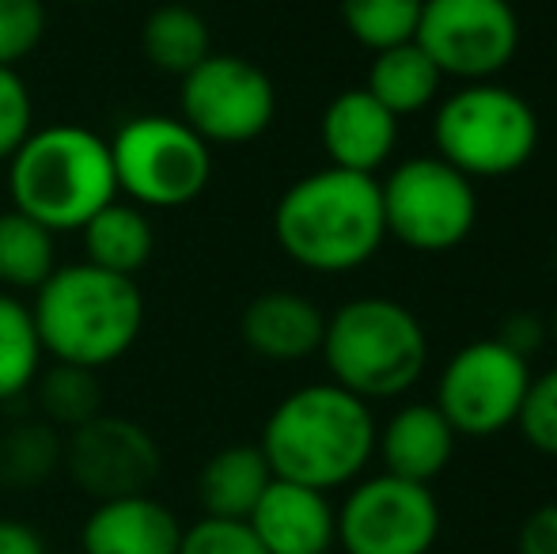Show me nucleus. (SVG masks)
I'll return each mask as SVG.
<instances>
[{
  "label": "nucleus",
  "instance_id": "1",
  "mask_svg": "<svg viewBox=\"0 0 557 554\" xmlns=\"http://www.w3.org/2000/svg\"><path fill=\"white\" fill-rule=\"evenodd\" d=\"M375 436L380 429L364 399L337 384H308L273 407L258 448L273 479L331 494L364 475Z\"/></svg>",
  "mask_w": 557,
  "mask_h": 554
},
{
  "label": "nucleus",
  "instance_id": "2",
  "mask_svg": "<svg viewBox=\"0 0 557 554\" xmlns=\"http://www.w3.org/2000/svg\"><path fill=\"white\" fill-rule=\"evenodd\" d=\"M281 251L315 274H345L372 259L387 239L380 178L323 168L281 194L273 209Z\"/></svg>",
  "mask_w": 557,
  "mask_h": 554
},
{
  "label": "nucleus",
  "instance_id": "3",
  "mask_svg": "<svg viewBox=\"0 0 557 554\" xmlns=\"http://www.w3.org/2000/svg\"><path fill=\"white\" fill-rule=\"evenodd\" d=\"M35 331L42 354L61 365L107 369L122 361L145 327V296L137 281L91 262L58 267L35 288Z\"/></svg>",
  "mask_w": 557,
  "mask_h": 554
},
{
  "label": "nucleus",
  "instance_id": "4",
  "mask_svg": "<svg viewBox=\"0 0 557 554\" xmlns=\"http://www.w3.org/2000/svg\"><path fill=\"white\" fill-rule=\"evenodd\" d=\"M12 209L50 232H81L117 198L111 140L88 126L35 130L8 160Z\"/></svg>",
  "mask_w": 557,
  "mask_h": 554
},
{
  "label": "nucleus",
  "instance_id": "5",
  "mask_svg": "<svg viewBox=\"0 0 557 554\" xmlns=\"http://www.w3.org/2000/svg\"><path fill=\"white\" fill-rule=\"evenodd\" d=\"M331 384L357 399H398L421 380L429 365V334L406 304L391 296H357L342 304L323 331Z\"/></svg>",
  "mask_w": 557,
  "mask_h": 554
},
{
  "label": "nucleus",
  "instance_id": "6",
  "mask_svg": "<svg viewBox=\"0 0 557 554\" xmlns=\"http://www.w3.org/2000/svg\"><path fill=\"white\" fill-rule=\"evenodd\" d=\"M436 156L474 178H505L528 168L539 148V114L520 91L493 81L462 84L433 119Z\"/></svg>",
  "mask_w": 557,
  "mask_h": 554
},
{
  "label": "nucleus",
  "instance_id": "7",
  "mask_svg": "<svg viewBox=\"0 0 557 554\" xmlns=\"http://www.w3.org/2000/svg\"><path fill=\"white\" fill-rule=\"evenodd\" d=\"M117 194L140 209H178L213 178V145L175 114H137L111 140Z\"/></svg>",
  "mask_w": 557,
  "mask_h": 554
},
{
  "label": "nucleus",
  "instance_id": "8",
  "mask_svg": "<svg viewBox=\"0 0 557 554\" xmlns=\"http://www.w3.org/2000/svg\"><path fill=\"white\" fill-rule=\"evenodd\" d=\"M387 236L421 255L459 247L478 224V194L441 156H413L380 183Z\"/></svg>",
  "mask_w": 557,
  "mask_h": 554
},
{
  "label": "nucleus",
  "instance_id": "9",
  "mask_svg": "<svg viewBox=\"0 0 557 554\" xmlns=\"http://www.w3.org/2000/svg\"><path fill=\"white\" fill-rule=\"evenodd\" d=\"M413 42L433 58L441 76L493 81L520 50V15L508 0H425Z\"/></svg>",
  "mask_w": 557,
  "mask_h": 554
},
{
  "label": "nucleus",
  "instance_id": "10",
  "mask_svg": "<svg viewBox=\"0 0 557 554\" xmlns=\"http://www.w3.org/2000/svg\"><path fill=\"white\" fill-rule=\"evenodd\" d=\"M436 540L441 505L425 482L372 475L337 509V543L345 554H429Z\"/></svg>",
  "mask_w": 557,
  "mask_h": 554
},
{
  "label": "nucleus",
  "instance_id": "11",
  "mask_svg": "<svg viewBox=\"0 0 557 554\" xmlns=\"http://www.w3.org/2000/svg\"><path fill=\"white\" fill-rule=\"evenodd\" d=\"M178 119L209 145H247L270 130L277 114V88L255 61L239 53H209L183 76Z\"/></svg>",
  "mask_w": 557,
  "mask_h": 554
},
{
  "label": "nucleus",
  "instance_id": "12",
  "mask_svg": "<svg viewBox=\"0 0 557 554\" xmlns=\"http://www.w3.org/2000/svg\"><path fill=\"white\" fill-rule=\"evenodd\" d=\"M528 387V357L512 354L497 338H482L462 346L444 365L436 384V410L447 418L455 436H493L516 426Z\"/></svg>",
  "mask_w": 557,
  "mask_h": 554
},
{
  "label": "nucleus",
  "instance_id": "13",
  "mask_svg": "<svg viewBox=\"0 0 557 554\" xmlns=\"http://www.w3.org/2000/svg\"><path fill=\"white\" fill-rule=\"evenodd\" d=\"M61 467L88 497L114 502V497L148 494L163 471V456L156 436L140 421L99 415L69 433Z\"/></svg>",
  "mask_w": 557,
  "mask_h": 554
},
{
  "label": "nucleus",
  "instance_id": "14",
  "mask_svg": "<svg viewBox=\"0 0 557 554\" xmlns=\"http://www.w3.org/2000/svg\"><path fill=\"white\" fill-rule=\"evenodd\" d=\"M265 554H326L337 543V509L323 490L273 479L247 517Z\"/></svg>",
  "mask_w": 557,
  "mask_h": 554
},
{
  "label": "nucleus",
  "instance_id": "15",
  "mask_svg": "<svg viewBox=\"0 0 557 554\" xmlns=\"http://www.w3.org/2000/svg\"><path fill=\"white\" fill-rule=\"evenodd\" d=\"M319 137L331 168L375 175L398 145V119L368 88H349L326 103Z\"/></svg>",
  "mask_w": 557,
  "mask_h": 554
},
{
  "label": "nucleus",
  "instance_id": "16",
  "mask_svg": "<svg viewBox=\"0 0 557 554\" xmlns=\"http://www.w3.org/2000/svg\"><path fill=\"white\" fill-rule=\"evenodd\" d=\"M183 520L152 494L96 502L84 517L81 554H178Z\"/></svg>",
  "mask_w": 557,
  "mask_h": 554
},
{
  "label": "nucleus",
  "instance_id": "17",
  "mask_svg": "<svg viewBox=\"0 0 557 554\" xmlns=\"http://www.w3.org/2000/svg\"><path fill=\"white\" fill-rule=\"evenodd\" d=\"M326 331V316L293 288H273L247 304L239 319V334L250 354L265 361H304L319 354Z\"/></svg>",
  "mask_w": 557,
  "mask_h": 554
},
{
  "label": "nucleus",
  "instance_id": "18",
  "mask_svg": "<svg viewBox=\"0 0 557 554\" xmlns=\"http://www.w3.org/2000/svg\"><path fill=\"white\" fill-rule=\"evenodd\" d=\"M375 448H380L387 475L429 487L451 464L455 429L436 410V403H410L383 426V433L375 436Z\"/></svg>",
  "mask_w": 557,
  "mask_h": 554
},
{
  "label": "nucleus",
  "instance_id": "19",
  "mask_svg": "<svg viewBox=\"0 0 557 554\" xmlns=\"http://www.w3.org/2000/svg\"><path fill=\"white\" fill-rule=\"evenodd\" d=\"M270 482L273 471L258 444H227L201 467L198 502L206 509V517L247 520Z\"/></svg>",
  "mask_w": 557,
  "mask_h": 554
},
{
  "label": "nucleus",
  "instance_id": "20",
  "mask_svg": "<svg viewBox=\"0 0 557 554\" xmlns=\"http://www.w3.org/2000/svg\"><path fill=\"white\" fill-rule=\"evenodd\" d=\"M81 236L91 267L111 270V274L122 278H133L137 270H145L156 251V232L148 213L140 206H133V201L117 198L84 224Z\"/></svg>",
  "mask_w": 557,
  "mask_h": 554
},
{
  "label": "nucleus",
  "instance_id": "21",
  "mask_svg": "<svg viewBox=\"0 0 557 554\" xmlns=\"http://www.w3.org/2000/svg\"><path fill=\"white\" fill-rule=\"evenodd\" d=\"M140 50H145L148 65H156L160 73H171V76L194 73V69L213 53L206 15L190 4H178V0H160V4L145 15Z\"/></svg>",
  "mask_w": 557,
  "mask_h": 554
},
{
  "label": "nucleus",
  "instance_id": "22",
  "mask_svg": "<svg viewBox=\"0 0 557 554\" xmlns=\"http://www.w3.org/2000/svg\"><path fill=\"white\" fill-rule=\"evenodd\" d=\"M441 69L433 65L425 50L418 42H403L391 46V50H380L368 65V84L364 88L387 107L395 119H406V114H418L441 96Z\"/></svg>",
  "mask_w": 557,
  "mask_h": 554
},
{
  "label": "nucleus",
  "instance_id": "23",
  "mask_svg": "<svg viewBox=\"0 0 557 554\" xmlns=\"http://www.w3.org/2000/svg\"><path fill=\"white\" fill-rule=\"evenodd\" d=\"M65 464V436L50 421H15L0 433V487L35 490Z\"/></svg>",
  "mask_w": 557,
  "mask_h": 554
},
{
  "label": "nucleus",
  "instance_id": "24",
  "mask_svg": "<svg viewBox=\"0 0 557 554\" xmlns=\"http://www.w3.org/2000/svg\"><path fill=\"white\" fill-rule=\"evenodd\" d=\"M58 270L53 232L23 217L20 209L0 213V281L8 288H38Z\"/></svg>",
  "mask_w": 557,
  "mask_h": 554
},
{
  "label": "nucleus",
  "instance_id": "25",
  "mask_svg": "<svg viewBox=\"0 0 557 554\" xmlns=\"http://www.w3.org/2000/svg\"><path fill=\"white\" fill-rule=\"evenodd\" d=\"M42 338L35 316L23 300L0 293V403H12L27 392L42 372Z\"/></svg>",
  "mask_w": 557,
  "mask_h": 554
},
{
  "label": "nucleus",
  "instance_id": "26",
  "mask_svg": "<svg viewBox=\"0 0 557 554\" xmlns=\"http://www.w3.org/2000/svg\"><path fill=\"white\" fill-rule=\"evenodd\" d=\"M38 410L42 421H50L61 433L88 426L103 415V387L91 369L81 365H53L50 372H38Z\"/></svg>",
  "mask_w": 557,
  "mask_h": 554
},
{
  "label": "nucleus",
  "instance_id": "27",
  "mask_svg": "<svg viewBox=\"0 0 557 554\" xmlns=\"http://www.w3.org/2000/svg\"><path fill=\"white\" fill-rule=\"evenodd\" d=\"M425 0H342V23L364 50L413 42Z\"/></svg>",
  "mask_w": 557,
  "mask_h": 554
},
{
  "label": "nucleus",
  "instance_id": "28",
  "mask_svg": "<svg viewBox=\"0 0 557 554\" xmlns=\"http://www.w3.org/2000/svg\"><path fill=\"white\" fill-rule=\"evenodd\" d=\"M46 35L42 0H0V69H15Z\"/></svg>",
  "mask_w": 557,
  "mask_h": 554
},
{
  "label": "nucleus",
  "instance_id": "29",
  "mask_svg": "<svg viewBox=\"0 0 557 554\" xmlns=\"http://www.w3.org/2000/svg\"><path fill=\"white\" fill-rule=\"evenodd\" d=\"M516 426H520L523 441L535 452L557 456V369H546L543 377H531Z\"/></svg>",
  "mask_w": 557,
  "mask_h": 554
},
{
  "label": "nucleus",
  "instance_id": "30",
  "mask_svg": "<svg viewBox=\"0 0 557 554\" xmlns=\"http://www.w3.org/2000/svg\"><path fill=\"white\" fill-rule=\"evenodd\" d=\"M35 134V99L15 69H0V163L12 160Z\"/></svg>",
  "mask_w": 557,
  "mask_h": 554
},
{
  "label": "nucleus",
  "instance_id": "31",
  "mask_svg": "<svg viewBox=\"0 0 557 554\" xmlns=\"http://www.w3.org/2000/svg\"><path fill=\"white\" fill-rule=\"evenodd\" d=\"M178 554H265V547L250 532L247 520L201 517L190 528H183Z\"/></svg>",
  "mask_w": 557,
  "mask_h": 554
},
{
  "label": "nucleus",
  "instance_id": "32",
  "mask_svg": "<svg viewBox=\"0 0 557 554\" xmlns=\"http://www.w3.org/2000/svg\"><path fill=\"white\" fill-rule=\"evenodd\" d=\"M520 554H557V502L539 505L520 528Z\"/></svg>",
  "mask_w": 557,
  "mask_h": 554
},
{
  "label": "nucleus",
  "instance_id": "33",
  "mask_svg": "<svg viewBox=\"0 0 557 554\" xmlns=\"http://www.w3.org/2000/svg\"><path fill=\"white\" fill-rule=\"evenodd\" d=\"M543 338H546V323L535 316H508L497 331V342H505V346L520 357L535 354V349L543 346Z\"/></svg>",
  "mask_w": 557,
  "mask_h": 554
},
{
  "label": "nucleus",
  "instance_id": "34",
  "mask_svg": "<svg viewBox=\"0 0 557 554\" xmlns=\"http://www.w3.org/2000/svg\"><path fill=\"white\" fill-rule=\"evenodd\" d=\"M0 554H50L38 528L23 520H0Z\"/></svg>",
  "mask_w": 557,
  "mask_h": 554
},
{
  "label": "nucleus",
  "instance_id": "35",
  "mask_svg": "<svg viewBox=\"0 0 557 554\" xmlns=\"http://www.w3.org/2000/svg\"><path fill=\"white\" fill-rule=\"evenodd\" d=\"M546 331L554 334V342H557V308H554V316H550V327H546Z\"/></svg>",
  "mask_w": 557,
  "mask_h": 554
},
{
  "label": "nucleus",
  "instance_id": "36",
  "mask_svg": "<svg viewBox=\"0 0 557 554\" xmlns=\"http://www.w3.org/2000/svg\"><path fill=\"white\" fill-rule=\"evenodd\" d=\"M69 4H96V0H69Z\"/></svg>",
  "mask_w": 557,
  "mask_h": 554
},
{
  "label": "nucleus",
  "instance_id": "37",
  "mask_svg": "<svg viewBox=\"0 0 557 554\" xmlns=\"http://www.w3.org/2000/svg\"><path fill=\"white\" fill-rule=\"evenodd\" d=\"M0 433H4V421H0Z\"/></svg>",
  "mask_w": 557,
  "mask_h": 554
}]
</instances>
